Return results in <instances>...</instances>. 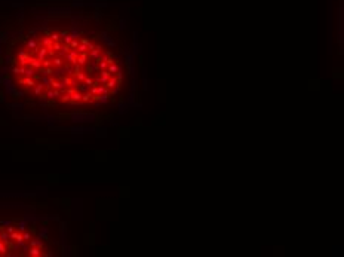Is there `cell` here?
I'll use <instances>...</instances> for the list:
<instances>
[{
  "label": "cell",
  "mask_w": 344,
  "mask_h": 257,
  "mask_svg": "<svg viewBox=\"0 0 344 257\" xmlns=\"http://www.w3.org/2000/svg\"><path fill=\"white\" fill-rule=\"evenodd\" d=\"M77 55H79V52H77V49H70V52H68V54H65L64 57H65L67 63L70 64V65H76V64H77Z\"/></svg>",
  "instance_id": "cell-1"
},
{
  "label": "cell",
  "mask_w": 344,
  "mask_h": 257,
  "mask_svg": "<svg viewBox=\"0 0 344 257\" xmlns=\"http://www.w3.org/2000/svg\"><path fill=\"white\" fill-rule=\"evenodd\" d=\"M89 92L92 95H101V94H108V89L104 85H95V86H91Z\"/></svg>",
  "instance_id": "cell-2"
},
{
  "label": "cell",
  "mask_w": 344,
  "mask_h": 257,
  "mask_svg": "<svg viewBox=\"0 0 344 257\" xmlns=\"http://www.w3.org/2000/svg\"><path fill=\"white\" fill-rule=\"evenodd\" d=\"M36 52V58H39L40 61H43L46 57H48V48H45V46H42L40 43H39V46H37V49L34 51Z\"/></svg>",
  "instance_id": "cell-3"
},
{
  "label": "cell",
  "mask_w": 344,
  "mask_h": 257,
  "mask_svg": "<svg viewBox=\"0 0 344 257\" xmlns=\"http://www.w3.org/2000/svg\"><path fill=\"white\" fill-rule=\"evenodd\" d=\"M110 76H111V74H110L107 70H99V76L97 78V82L101 83V85H104V83L110 79Z\"/></svg>",
  "instance_id": "cell-4"
},
{
  "label": "cell",
  "mask_w": 344,
  "mask_h": 257,
  "mask_svg": "<svg viewBox=\"0 0 344 257\" xmlns=\"http://www.w3.org/2000/svg\"><path fill=\"white\" fill-rule=\"evenodd\" d=\"M88 58H89L88 52H80L79 55H77V65L85 67V65H86V63H88Z\"/></svg>",
  "instance_id": "cell-5"
},
{
  "label": "cell",
  "mask_w": 344,
  "mask_h": 257,
  "mask_svg": "<svg viewBox=\"0 0 344 257\" xmlns=\"http://www.w3.org/2000/svg\"><path fill=\"white\" fill-rule=\"evenodd\" d=\"M79 101H82V92L74 89L70 94V103H71V104H76V103H79Z\"/></svg>",
  "instance_id": "cell-6"
},
{
  "label": "cell",
  "mask_w": 344,
  "mask_h": 257,
  "mask_svg": "<svg viewBox=\"0 0 344 257\" xmlns=\"http://www.w3.org/2000/svg\"><path fill=\"white\" fill-rule=\"evenodd\" d=\"M28 65L33 67L34 70H40V68H42V61H40L39 58H33V57H30V58H28Z\"/></svg>",
  "instance_id": "cell-7"
},
{
  "label": "cell",
  "mask_w": 344,
  "mask_h": 257,
  "mask_svg": "<svg viewBox=\"0 0 344 257\" xmlns=\"http://www.w3.org/2000/svg\"><path fill=\"white\" fill-rule=\"evenodd\" d=\"M116 85H119V82H117V79H116V76H114V74H111V76H110V79L104 83V86H105L107 89H113Z\"/></svg>",
  "instance_id": "cell-8"
},
{
  "label": "cell",
  "mask_w": 344,
  "mask_h": 257,
  "mask_svg": "<svg viewBox=\"0 0 344 257\" xmlns=\"http://www.w3.org/2000/svg\"><path fill=\"white\" fill-rule=\"evenodd\" d=\"M46 97L49 98V100H55V98H59L61 97V92H59V89H49L48 88V91H46Z\"/></svg>",
  "instance_id": "cell-9"
},
{
  "label": "cell",
  "mask_w": 344,
  "mask_h": 257,
  "mask_svg": "<svg viewBox=\"0 0 344 257\" xmlns=\"http://www.w3.org/2000/svg\"><path fill=\"white\" fill-rule=\"evenodd\" d=\"M27 253H28L30 256H34V257L43 256V251H42V248H39V247H30L28 250H27Z\"/></svg>",
  "instance_id": "cell-10"
},
{
  "label": "cell",
  "mask_w": 344,
  "mask_h": 257,
  "mask_svg": "<svg viewBox=\"0 0 344 257\" xmlns=\"http://www.w3.org/2000/svg\"><path fill=\"white\" fill-rule=\"evenodd\" d=\"M19 83H22V85H25V86H28V88H33L34 85H36V82H34V78H24L22 79H19Z\"/></svg>",
  "instance_id": "cell-11"
},
{
  "label": "cell",
  "mask_w": 344,
  "mask_h": 257,
  "mask_svg": "<svg viewBox=\"0 0 344 257\" xmlns=\"http://www.w3.org/2000/svg\"><path fill=\"white\" fill-rule=\"evenodd\" d=\"M25 46H27V49H30V51H36L37 49V46H39V42L36 40V39H28L27 40V43H25Z\"/></svg>",
  "instance_id": "cell-12"
},
{
  "label": "cell",
  "mask_w": 344,
  "mask_h": 257,
  "mask_svg": "<svg viewBox=\"0 0 344 257\" xmlns=\"http://www.w3.org/2000/svg\"><path fill=\"white\" fill-rule=\"evenodd\" d=\"M62 65H64V59H62V57H59V55L52 57V67H62Z\"/></svg>",
  "instance_id": "cell-13"
},
{
  "label": "cell",
  "mask_w": 344,
  "mask_h": 257,
  "mask_svg": "<svg viewBox=\"0 0 344 257\" xmlns=\"http://www.w3.org/2000/svg\"><path fill=\"white\" fill-rule=\"evenodd\" d=\"M43 89H45V85H43L42 82H40V83H36V85L33 86V91H34V94H36V95H42Z\"/></svg>",
  "instance_id": "cell-14"
},
{
  "label": "cell",
  "mask_w": 344,
  "mask_h": 257,
  "mask_svg": "<svg viewBox=\"0 0 344 257\" xmlns=\"http://www.w3.org/2000/svg\"><path fill=\"white\" fill-rule=\"evenodd\" d=\"M119 68H120V67H119L116 63H113V64H108V65H107V72H108L110 74H116Z\"/></svg>",
  "instance_id": "cell-15"
},
{
  "label": "cell",
  "mask_w": 344,
  "mask_h": 257,
  "mask_svg": "<svg viewBox=\"0 0 344 257\" xmlns=\"http://www.w3.org/2000/svg\"><path fill=\"white\" fill-rule=\"evenodd\" d=\"M34 73H36V70H34V68L33 67H25V70H24V76H25V78H34V76H36V74H34Z\"/></svg>",
  "instance_id": "cell-16"
},
{
  "label": "cell",
  "mask_w": 344,
  "mask_h": 257,
  "mask_svg": "<svg viewBox=\"0 0 344 257\" xmlns=\"http://www.w3.org/2000/svg\"><path fill=\"white\" fill-rule=\"evenodd\" d=\"M50 85L54 86V89H64L65 88V85L62 83V82H59V80H55V79H52V82H50Z\"/></svg>",
  "instance_id": "cell-17"
},
{
  "label": "cell",
  "mask_w": 344,
  "mask_h": 257,
  "mask_svg": "<svg viewBox=\"0 0 344 257\" xmlns=\"http://www.w3.org/2000/svg\"><path fill=\"white\" fill-rule=\"evenodd\" d=\"M30 247H39V248H42L43 250V242L40 241V239H30Z\"/></svg>",
  "instance_id": "cell-18"
},
{
  "label": "cell",
  "mask_w": 344,
  "mask_h": 257,
  "mask_svg": "<svg viewBox=\"0 0 344 257\" xmlns=\"http://www.w3.org/2000/svg\"><path fill=\"white\" fill-rule=\"evenodd\" d=\"M24 70H25V67H22V65H15V67H12V73L13 74H16V76H18V74H22L24 73Z\"/></svg>",
  "instance_id": "cell-19"
},
{
  "label": "cell",
  "mask_w": 344,
  "mask_h": 257,
  "mask_svg": "<svg viewBox=\"0 0 344 257\" xmlns=\"http://www.w3.org/2000/svg\"><path fill=\"white\" fill-rule=\"evenodd\" d=\"M82 101L83 103H91L92 101V94L88 91V92H85V94H82Z\"/></svg>",
  "instance_id": "cell-20"
},
{
  "label": "cell",
  "mask_w": 344,
  "mask_h": 257,
  "mask_svg": "<svg viewBox=\"0 0 344 257\" xmlns=\"http://www.w3.org/2000/svg\"><path fill=\"white\" fill-rule=\"evenodd\" d=\"M77 49V52H89V49H88V45H86V43H82V42H80V43H79V46H77L76 48Z\"/></svg>",
  "instance_id": "cell-21"
},
{
  "label": "cell",
  "mask_w": 344,
  "mask_h": 257,
  "mask_svg": "<svg viewBox=\"0 0 344 257\" xmlns=\"http://www.w3.org/2000/svg\"><path fill=\"white\" fill-rule=\"evenodd\" d=\"M74 76H76V79H77V80H79L80 83H82V82L85 80V78H86V74H85V72H82V70H79V72H76V73H74Z\"/></svg>",
  "instance_id": "cell-22"
},
{
  "label": "cell",
  "mask_w": 344,
  "mask_h": 257,
  "mask_svg": "<svg viewBox=\"0 0 344 257\" xmlns=\"http://www.w3.org/2000/svg\"><path fill=\"white\" fill-rule=\"evenodd\" d=\"M42 67H52V58H45L42 61Z\"/></svg>",
  "instance_id": "cell-23"
},
{
  "label": "cell",
  "mask_w": 344,
  "mask_h": 257,
  "mask_svg": "<svg viewBox=\"0 0 344 257\" xmlns=\"http://www.w3.org/2000/svg\"><path fill=\"white\" fill-rule=\"evenodd\" d=\"M61 82L65 85V86H70V85H74V80H73V79H70V78H62V79H61Z\"/></svg>",
  "instance_id": "cell-24"
},
{
  "label": "cell",
  "mask_w": 344,
  "mask_h": 257,
  "mask_svg": "<svg viewBox=\"0 0 344 257\" xmlns=\"http://www.w3.org/2000/svg\"><path fill=\"white\" fill-rule=\"evenodd\" d=\"M79 39H80V37H79ZM79 39H73V40L70 42V45H68V46H70L71 49H76L77 46H79V43H80V40H79Z\"/></svg>",
  "instance_id": "cell-25"
},
{
  "label": "cell",
  "mask_w": 344,
  "mask_h": 257,
  "mask_svg": "<svg viewBox=\"0 0 344 257\" xmlns=\"http://www.w3.org/2000/svg\"><path fill=\"white\" fill-rule=\"evenodd\" d=\"M18 229L21 230V232H24V230L27 229V221H25V220H21L19 223H18Z\"/></svg>",
  "instance_id": "cell-26"
},
{
  "label": "cell",
  "mask_w": 344,
  "mask_h": 257,
  "mask_svg": "<svg viewBox=\"0 0 344 257\" xmlns=\"http://www.w3.org/2000/svg\"><path fill=\"white\" fill-rule=\"evenodd\" d=\"M7 253V248H6V244L3 241H0V254H6Z\"/></svg>",
  "instance_id": "cell-27"
},
{
  "label": "cell",
  "mask_w": 344,
  "mask_h": 257,
  "mask_svg": "<svg viewBox=\"0 0 344 257\" xmlns=\"http://www.w3.org/2000/svg\"><path fill=\"white\" fill-rule=\"evenodd\" d=\"M22 239H24L25 242H28L30 239H31V233H30V232H25V230H24V232H22Z\"/></svg>",
  "instance_id": "cell-28"
},
{
  "label": "cell",
  "mask_w": 344,
  "mask_h": 257,
  "mask_svg": "<svg viewBox=\"0 0 344 257\" xmlns=\"http://www.w3.org/2000/svg\"><path fill=\"white\" fill-rule=\"evenodd\" d=\"M59 100H61L62 103H68V101H70V94H68V92H65L64 95H61V97H59Z\"/></svg>",
  "instance_id": "cell-29"
},
{
  "label": "cell",
  "mask_w": 344,
  "mask_h": 257,
  "mask_svg": "<svg viewBox=\"0 0 344 257\" xmlns=\"http://www.w3.org/2000/svg\"><path fill=\"white\" fill-rule=\"evenodd\" d=\"M82 83L88 85V86H92V85H93V79H91V78H88V76H86V78H85V80H83Z\"/></svg>",
  "instance_id": "cell-30"
},
{
  "label": "cell",
  "mask_w": 344,
  "mask_h": 257,
  "mask_svg": "<svg viewBox=\"0 0 344 257\" xmlns=\"http://www.w3.org/2000/svg\"><path fill=\"white\" fill-rule=\"evenodd\" d=\"M5 229H6V232H7V233H12V232H15V229H16V227H15L13 225H9V226H6Z\"/></svg>",
  "instance_id": "cell-31"
},
{
  "label": "cell",
  "mask_w": 344,
  "mask_h": 257,
  "mask_svg": "<svg viewBox=\"0 0 344 257\" xmlns=\"http://www.w3.org/2000/svg\"><path fill=\"white\" fill-rule=\"evenodd\" d=\"M0 241H2V239H0Z\"/></svg>",
  "instance_id": "cell-32"
}]
</instances>
